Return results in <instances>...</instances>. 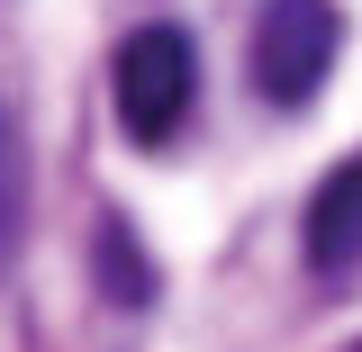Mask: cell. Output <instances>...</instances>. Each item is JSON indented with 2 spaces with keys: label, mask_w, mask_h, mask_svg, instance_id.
<instances>
[{
  "label": "cell",
  "mask_w": 362,
  "mask_h": 352,
  "mask_svg": "<svg viewBox=\"0 0 362 352\" xmlns=\"http://www.w3.org/2000/svg\"><path fill=\"white\" fill-rule=\"evenodd\" d=\"M344 352H362V344H344Z\"/></svg>",
  "instance_id": "obj_6"
},
{
  "label": "cell",
  "mask_w": 362,
  "mask_h": 352,
  "mask_svg": "<svg viewBox=\"0 0 362 352\" xmlns=\"http://www.w3.org/2000/svg\"><path fill=\"white\" fill-rule=\"evenodd\" d=\"M335 54H344V18H335V0H272L263 18H254V90H263L272 109H308L326 73H335Z\"/></svg>",
  "instance_id": "obj_2"
},
{
  "label": "cell",
  "mask_w": 362,
  "mask_h": 352,
  "mask_svg": "<svg viewBox=\"0 0 362 352\" xmlns=\"http://www.w3.org/2000/svg\"><path fill=\"white\" fill-rule=\"evenodd\" d=\"M18 226H28V163H18V127L0 109V262L18 253Z\"/></svg>",
  "instance_id": "obj_5"
},
{
  "label": "cell",
  "mask_w": 362,
  "mask_h": 352,
  "mask_svg": "<svg viewBox=\"0 0 362 352\" xmlns=\"http://www.w3.org/2000/svg\"><path fill=\"white\" fill-rule=\"evenodd\" d=\"M109 99H118V127L136 145H173L190 127V99H199V54L181 28H136L109 63Z\"/></svg>",
  "instance_id": "obj_1"
},
{
  "label": "cell",
  "mask_w": 362,
  "mask_h": 352,
  "mask_svg": "<svg viewBox=\"0 0 362 352\" xmlns=\"http://www.w3.org/2000/svg\"><path fill=\"white\" fill-rule=\"evenodd\" d=\"M299 244H308L317 280H344V271L362 262V154H344L335 172L317 181L308 217H299Z\"/></svg>",
  "instance_id": "obj_3"
},
{
  "label": "cell",
  "mask_w": 362,
  "mask_h": 352,
  "mask_svg": "<svg viewBox=\"0 0 362 352\" xmlns=\"http://www.w3.org/2000/svg\"><path fill=\"white\" fill-rule=\"evenodd\" d=\"M100 280H109L118 308H154V262L136 253L127 217H100Z\"/></svg>",
  "instance_id": "obj_4"
}]
</instances>
